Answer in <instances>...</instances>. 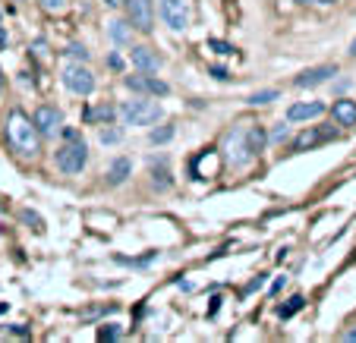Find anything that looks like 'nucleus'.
Listing matches in <instances>:
<instances>
[{
    "mask_svg": "<svg viewBox=\"0 0 356 343\" xmlns=\"http://www.w3.org/2000/svg\"><path fill=\"white\" fill-rule=\"evenodd\" d=\"M7 142L10 149L22 158H38L41 151V133L35 126V120H29L22 110H10L7 117Z\"/></svg>",
    "mask_w": 356,
    "mask_h": 343,
    "instance_id": "obj_1",
    "label": "nucleus"
},
{
    "mask_svg": "<svg viewBox=\"0 0 356 343\" xmlns=\"http://www.w3.org/2000/svg\"><path fill=\"white\" fill-rule=\"evenodd\" d=\"M117 114L127 126H152V123L161 120V104L148 101L145 94V98H136V101H127L123 108H117Z\"/></svg>",
    "mask_w": 356,
    "mask_h": 343,
    "instance_id": "obj_2",
    "label": "nucleus"
},
{
    "mask_svg": "<svg viewBox=\"0 0 356 343\" xmlns=\"http://www.w3.org/2000/svg\"><path fill=\"white\" fill-rule=\"evenodd\" d=\"M54 161H57V170H60L63 176L82 174V167H86V161H88V145L82 139H67V145L57 149Z\"/></svg>",
    "mask_w": 356,
    "mask_h": 343,
    "instance_id": "obj_3",
    "label": "nucleus"
},
{
    "mask_svg": "<svg viewBox=\"0 0 356 343\" xmlns=\"http://www.w3.org/2000/svg\"><path fill=\"white\" fill-rule=\"evenodd\" d=\"M158 16L168 28L174 32H186L189 28V0H155Z\"/></svg>",
    "mask_w": 356,
    "mask_h": 343,
    "instance_id": "obj_4",
    "label": "nucleus"
},
{
    "mask_svg": "<svg viewBox=\"0 0 356 343\" xmlns=\"http://www.w3.org/2000/svg\"><path fill=\"white\" fill-rule=\"evenodd\" d=\"M224 149H227V161L234 164V167L246 164L249 158H256L252 145H249V126H236L234 133H227V139H224Z\"/></svg>",
    "mask_w": 356,
    "mask_h": 343,
    "instance_id": "obj_5",
    "label": "nucleus"
},
{
    "mask_svg": "<svg viewBox=\"0 0 356 343\" xmlns=\"http://www.w3.org/2000/svg\"><path fill=\"white\" fill-rule=\"evenodd\" d=\"M63 88L73 94H92L95 92V73L86 63H70L63 69Z\"/></svg>",
    "mask_w": 356,
    "mask_h": 343,
    "instance_id": "obj_6",
    "label": "nucleus"
},
{
    "mask_svg": "<svg viewBox=\"0 0 356 343\" xmlns=\"http://www.w3.org/2000/svg\"><path fill=\"white\" fill-rule=\"evenodd\" d=\"M127 3V19L136 32H152L155 26V0H123Z\"/></svg>",
    "mask_w": 356,
    "mask_h": 343,
    "instance_id": "obj_7",
    "label": "nucleus"
},
{
    "mask_svg": "<svg viewBox=\"0 0 356 343\" xmlns=\"http://www.w3.org/2000/svg\"><path fill=\"white\" fill-rule=\"evenodd\" d=\"M35 126H38V133L44 135V139H51V135L63 133V114L54 108V104H41L38 110H35Z\"/></svg>",
    "mask_w": 356,
    "mask_h": 343,
    "instance_id": "obj_8",
    "label": "nucleus"
},
{
    "mask_svg": "<svg viewBox=\"0 0 356 343\" xmlns=\"http://www.w3.org/2000/svg\"><path fill=\"white\" fill-rule=\"evenodd\" d=\"M337 139V129L334 126H309L306 133H300L293 139V151H306V149H316L322 142Z\"/></svg>",
    "mask_w": 356,
    "mask_h": 343,
    "instance_id": "obj_9",
    "label": "nucleus"
},
{
    "mask_svg": "<svg viewBox=\"0 0 356 343\" xmlns=\"http://www.w3.org/2000/svg\"><path fill=\"white\" fill-rule=\"evenodd\" d=\"M127 88H133V92H139V94H155V98H164V94L170 92L168 82L155 79L152 73H136V76H127Z\"/></svg>",
    "mask_w": 356,
    "mask_h": 343,
    "instance_id": "obj_10",
    "label": "nucleus"
},
{
    "mask_svg": "<svg viewBox=\"0 0 356 343\" xmlns=\"http://www.w3.org/2000/svg\"><path fill=\"white\" fill-rule=\"evenodd\" d=\"M331 76H337V67L322 63V67H312V69H306V73H300L293 79V85L296 88H316V85H322V82H328Z\"/></svg>",
    "mask_w": 356,
    "mask_h": 343,
    "instance_id": "obj_11",
    "label": "nucleus"
},
{
    "mask_svg": "<svg viewBox=\"0 0 356 343\" xmlns=\"http://www.w3.org/2000/svg\"><path fill=\"white\" fill-rule=\"evenodd\" d=\"M117 108L114 104H88L86 110H82V120L86 123H95V126H108V123L117 120Z\"/></svg>",
    "mask_w": 356,
    "mask_h": 343,
    "instance_id": "obj_12",
    "label": "nucleus"
},
{
    "mask_svg": "<svg viewBox=\"0 0 356 343\" xmlns=\"http://www.w3.org/2000/svg\"><path fill=\"white\" fill-rule=\"evenodd\" d=\"M129 57H133V63H136L139 73H158V67H161V57H158L152 47H145V44H136Z\"/></svg>",
    "mask_w": 356,
    "mask_h": 343,
    "instance_id": "obj_13",
    "label": "nucleus"
},
{
    "mask_svg": "<svg viewBox=\"0 0 356 343\" xmlns=\"http://www.w3.org/2000/svg\"><path fill=\"white\" fill-rule=\"evenodd\" d=\"M325 114V104L322 101H302L293 104L287 110V123H300V120H312V117H322Z\"/></svg>",
    "mask_w": 356,
    "mask_h": 343,
    "instance_id": "obj_14",
    "label": "nucleus"
},
{
    "mask_svg": "<svg viewBox=\"0 0 356 343\" xmlns=\"http://www.w3.org/2000/svg\"><path fill=\"white\" fill-rule=\"evenodd\" d=\"M334 120L341 126H356V101H350V98L334 101Z\"/></svg>",
    "mask_w": 356,
    "mask_h": 343,
    "instance_id": "obj_15",
    "label": "nucleus"
},
{
    "mask_svg": "<svg viewBox=\"0 0 356 343\" xmlns=\"http://www.w3.org/2000/svg\"><path fill=\"white\" fill-rule=\"evenodd\" d=\"M108 35L114 44H129V38H133V22L129 19H114L108 22Z\"/></svg>",
    "mask_w": 356,
    "mask_h": 343,
    "instance_id": "obj_16",
    "label": "nucleus"
},
{
    "mask_svg": "<svg viewBox=\"0 0 356 343\" xmlns=\"http://www.w3.org/2000/svg\"><path fill=\"white\" fill-rule=\"evenodd\" d=\"M129 170H133V161L129 158H114L108 167V183L111 186H117V183H123L129 176Z\"/></svg>",
    "mask_w": 356,
    "mask_h": 343,
    "instance_id": "obj_17",
    "label": "nucleus"
},
{
    "mask_svg": "<svg viewBox=\"0 0 356 343\" xmlns=\"http://www.w3.org/2000/svg\"><path fill=\"white\" fill-rule=\"evenodd\" d=\"M152 176H155V186L158 189H164V186H170V183H174V176H170V167L164 161H155V167H152Z\"/></svg>",
    "mask_w": 356,
    "mask_h": 343,
    "instance_id": "obj_18",
    "label": "nucleus"
},
{
    "mask_svg": "<svg viewBox=\"0 0 356 343\" xmlns=\"http://www.w3.org/2000/svg\"><path fill=\"white\" fill-rule=\"evenodd\" d=\"M170 139H174V126H158L148 133V142H152V145H164V142H170Z\"/></svg>",
    "mask_w": 356,
    "mask_h": 343,
    "instance_id": "obj_19",
    "label": "nucleus"
},
{
    "mask_svg": "<svg viewBox=\"0 0 356 343\" xmlns=\"http://www.w3.org/2000/svg\"><path fill=\"white\" fill-rule=\"evenodd\" d=\"M63 54L73 57V60H79V63H86V60H88V51H86V44H82V41H70Z\"/></svg>",
    "mask_w": 356,
    "mask_h": 343,
    "instance_id": "obj_20",
    "label": "nucleus"
},
{
    "mask_svg": "<svg viewBox=\"0 0 356 343\" xmlns=\"http://www.w3.org/2000/svg\"><path fill=\"white\" fill-rule=\"evenodd\" d=\"M302 306H306V299H302V296H293V299H287V306H281V309H277V315H281V318H290V315H296Z\"/></svg>",
    "mask_w": 356,
    "mask_h": 343,
    "instance_id": "obj_21",
    "label": "nucleus"
},
{
    "mask_svg": "<svg viewBox=\"0 0 356 343\" xmlns=\"http://www.w3.org/2000/svg\"><path fill=\"white\" fill-rule=\"evenodd\" d=\"M275 98H277V92H275V88H265V92L249 94V104H268V101H275Z\"/></svg>",
    "mask_w": 356,
    "mask_h": 343,
    "instance_id": "obj_22",
    "label": "nucleus"
},
{
    "mask_svg": "<svg viewBox=\"0 0 356 343\" xmlns=\"http://www.w3.org/2000/svg\"><path fill=\"white\" fill-rule=\"evenodd\" d=\"M120 139H123V129H120V126H114V129H101V142H104V145H117Z\"/></svg>",
    "mask_w": 356,
    "mask_h": 343,
    "instance_id": "obj_23",
    "label": "nucleus"
},
{
    "mask_svg": "<svg viewBox=\"0 0 356 343\" xmlns=\"http://www.w3.org/2000/svg\"><path fill=\"white\" fill-rule=\"evenodd\" d=\"M38 3H41V10H47V13H63L70 0H38Z\"/></svg>",
    "mask_w": 356,
    "mask_h": 343,
    "instance_id": "obj_24",
    "label": "nucleus"
},
{
    "mask_svg": "<svg viewBox=\"0 0 356 343\" xmlns=\"http://www.w3.org/2000/svg\"><path fill=\"white\" fill-rule=\"evenodd\" d=\"M158 258V252H152V256H145V258H117L120 265H133V268H145V265H152Z\"/></svg>",
    "mask_w": 356,
    "mask_h": 343,
    "instance_id": "obj_25",
    "label": "nucleus"
},
{
    "mask_svg": "<svg viewBox=\"0 0 356 343\" xmlns=\"http://www.w3.org/2000/svg\"><path fill=\"white\" fill-rule=\"evenodd\" d=\"M101 340H114V337H120V324H104V331H101Z\"/></svg>",
    "mask_w": 356,
    "mask_h": 343,
    "instance_id": "obj_26",
    "label": "nucleus"
},
{
    "mask_svg": "<svg viewBox=\"0 0 356 343\" xmlns=\"http://www.w3.org/2000/svg\"><path fill=\"white\" fill-rule=\"evenodd\" d=\"M19 217H22V221H26V224H29V227L41 230V217H38V215H35V211H19Z\"/></svg>",
    "mask_w": 356,
    "mask_h": 343,
    "instance_id": "obj_27",
    "label": "nucleus"
},
{
    "mask_svg": "<svg viewBox=\"0 0 356 343\" xmlns=\"http://www.w3.org/2000/svg\"><path fill=\"white\" fill-rule=\"evenodd\" d=\"M209 47L215 51V54H234V47L224 44V41H218V38H211V41H209Z\"/></svg>",
    "mask_w": 356,
    "mask_h": 343,
    "instance_id": "obj_28",
    "label": "nucleus"
},
{
    "mask_svg": "<svg viewBox=\"0 0 356 343\" xmlns=\"http://www.w3.org/2000/svg\"><path fill=\"white\" fill-rule=\"evenodd\" d=\"M32 54H35V57H44V54H47V41H41V38L32 41Z\"/></svg>",
    "mask_w": 356,
    "mask_h": 343,
    "instance_id": "obj_29",
    "label": "nucleus"
},
{
    "mask_svg": "<svg viewBox=\"0 0 356 343\" xmlns=\"http://www.w3.org/2000/svg\"><path fill=\"white\" fill-rule=\"evenodd\" d=\"M284 139H287V126H284V123H277V129L271 133V142H284Z\"/></svg>",
    "mask_w": 356,
    "mask_h": 343,
    "instance_id": "obj_30",
    "label": "nucleus"
},
{
    "mask_svg": "<svg viewBox=\"0 0 356 343\" xmlns=\"http://www.w3.org/2000/svg\"><path fill=\"white\" fill-rule=\"evenodd\" d=\"M211 76H215V79H230L227 69H221V67H211Z\"/></svg>",
    "mask_w": 356,
    "mask_h": 343,
    "instance_id": "obj_31",
    "label": "nucleus"
},
{
    "mask_svg": "<svg viewBox=\"0 0 356 343\" xmlns=\"http://www.w3.org/2000/svg\"><path fill=\"white\" fill-rule=\"evenodd\" d=\"M111 67H114V69H123V60H120V57H117V54H111Z\"/></svg>",
    "mask_w": 356,
    "mask_h": 343,
    "instance_id": "obj_32",
    "label": "nucleus"
},
{
    "mask_svg": "<svg viewBox=\"0 0 356 343\" xmlns=\"http://www.w3.org/2000/svg\"><path fill=\"white\" fill-rule=\"evenodd\" d=\"M63 139H79V133H76V129H70V126H67V129H63Z\"/></svg>",
    "mask_w": 356,
    "mask_h": 343,
    "instance_id": "obj_33",
    "label": "nucleus"
},
{
    "mask_svg": "<svg viewBox=\"0 0 356 343\" xmlns=\"http://www.w3.org/2000/svg\"><path fill=\"white\" fill-rule=\"evenodd\" d=\"M343 340H347V343H356V331H347V334H343Z\"/></svg>",
    "mask_w": 356,
    "mask_h": 343,
    "instance_id": "obj_34",
    "label": "nucleus"
},
{
    "mask_svg": "<svg viewBox=\"0 0 356 343\" xmlns=\"http://www.w3.org/2000/svg\"><path fill=\"white\" fill-rule=\"evenodd\" d=\"M300 3H334V0H300Z\"/></svg>",
    "mask_w": 356,
    "mask_h": 343,
    "instance_id": "obj_35",
    "label": "nucleus"
},
{
    "mask_svg": "<svg viewBox=\"0 0 356 343\" xmlns=\"http://www.w3.org/2000/svg\"><path fill=\"white\" fill-rule=\"evenodd\" d=\"M104 3H108V7H117V3H120V0H104Z\"/></svg>",
    "mask_w": 356,
    "mask_h": 343,
    "instance_id": "obj_36",
    "label": "nucleus"
},
{
    "mask_svg": "<svg viewBox=\"0 0 356 343\" xmlns=\"http://www.w3.org/2000/svg\"><path fill=\"white\" fill-rule=\"evenodd\" d=\"M350 54H353V57H356V41H353V44H350Z\"/></svg>",
    "mask_w": 356,
    "mask_h": 343,
    "instance_id": "obj_37",
    "label": "nucleus"
},
{
    "mask_svg": "<svg viewBox=\"0 0 356 343\" xmlns=\"http://www.w3.org/2000/svg\"><path fill=\"white\" fill-rule=\"evenodd\" d=\"M3 41H7V35H3V28H0V44H3Z\"/></svg>",
    "mask_w": 356,
    "mask_h": 343,
    "instance_id": "obj_38",
    "label": "nucleus"
},
{
    "mask_svg": "<svg viewBox=\"0 0 356 343\" xmlns=\"http://www.w3.org/2000/svg\"><path fill=\"white\" fill-rule=\"evenodd\" d=\"M0 88H3V76H0Z\"/></svg>",
    "mask_w": 356,
    "mask_h": 343,
    "instance_id": "obj_39",
    "label": "nucleus"
}]
</instances>
